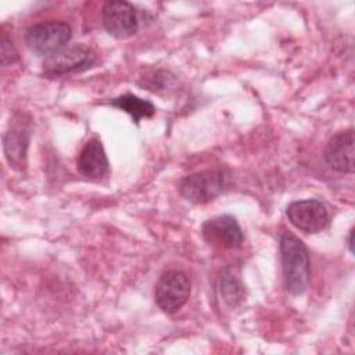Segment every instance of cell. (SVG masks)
Returning <instances> with one entry per match:
<instances>
[{"label": "cell", "mask_w": 355, "mask_h": 355, "mask_svg": "<svg viewBox=\"0 0 355 355\" xmlns=\"http://www.w3.org/2000/svg\"><path fill=\"white\" fill-rule=\"evenodd\" d=\"M279 248L286 290L293 295L304 294L311 279V261L306 247L298 237L284 232L280 236Z\"/></svg>", "instance_id": "obj_1"}, {"label": "cell", "mask_w": 355, "mask_h": 355, "mask_svg": "<svg viewBox=\"0 0 355 355\" xmlns=\"http://www.w3.org/2000/svg\"><path fill=\"white\" fill-rule=\"evenodd\" d=\"M227 184L223 169H205L184 176L179 183L180 196L193 204H205L216 198Z\"/></svg>", "instance_id": "obj_2"}, {"label": "cell", "mask_w": 355, "mask_h": 355, "mask_svg": "<svg viewBox=\"0 0 355 355\" xmlns=\"http://www.w3.org/2000/svg\"><path fill=\"white\" fill-rule=\"evenodd\" d=\"M72 37L71 26L64 21H44L32 25L25 33L28 47L36 54L50 55L68 46Z\"/></svg>", "instance_id": "obj_3"}, {"label": "cell", "mask_w": 355, "mask_h": 355, "mask_svg": "<svg viewBox=\"0 0 355 355\" xmlns=\"http://www.w3.org/2000/svg\"><path fill=\"white\" fill-rule=\"evenodd\" d=\"M96 60L94 51L87 46L72 44L47 55L43 61V72L46 76L82 72L92 68Z\"/></svg>", "instance_id": "obj_4"}, {"label": "cell", "mask_w": 355, "mask_h": 355, "mask_svg": "<svg viewBox=\"0 0 355 355\" xmlns=\"http://www.w3.org/2000/svg\"><path fill=\"white\" fill-rule=\"evenodd\" d=\"M190 297V282L186 273L172 269L161 275L155 284L154 298L158 308L165 313L180 311Z\"/></svg>", "instance_id": "obj_5"}, {"label": "cell", "mask_w": 355, "mask_h": 355, "mask_svg": "<svg viewBox=\"0 0 355 355\" xmlns=\"http://www.w3.org/2000/svg\"><path fill=\"white\" fill-rule=\"evenodd\" d=\"M286 215L295 229L306 234L322 232L329 225V211L326 205L316 198L293 201L287 205Z\"/></svg>", "instance_id": "obj_6"}, {"label": "cell", "mask_w": 355, "mask_h": 355, "mask_svg": "<svg viewBox=\"0 0 355 355\" xmlns=\"http://www.w3.org/2000/svg\"><path fill=\"white\" fill-rule=\"evenodd\" d=\"M101 22L104 29L116 39H128L139 29L135 7L123 0L105 1L101 7Z\"/></svg>", "instance_id": "obj_7"}, {"label": "cell", "mask_w": 355, "mask_h": 355, "mask_svg": "<svg viewBox=\"0 0 355 355\" xmlns=\"http://www.w3.org/2000/svg\"><path fill=\"white\" fill-rule=\"evenodd\" d=\"M201 233L207 243L222 248H237L244 240V233L232 215H219L205 220Z\"/></svg>", "instance_id": "obj_8"}, {"label": "cell", "mask_w": 355, "mask_h": 355, "mask_svg": "<svg viewBox=\"0 0 355 355\" xmlns=\"http://www.w3.org/2000/svg\"><path fill=\"white\" fill-rule=\"evenodd\" d=\"M324 161L336 172L354 173V130L336 133L326 144Z\"/></svg>", "instance_id": "obj_9"}, {"label": "cell", "mask_w": 355, "mask_h": 355, "mask_svg": "<svg viewBox=\"0 0 355 355\" xmlns=\"http://www.w3.org/2000/svg\"><path fill=\"white\" fill-rule=\"evenodd\" d=\"M29 144V128L24 118L10 122L7 132L3 136V146L7 162L15 169H22L26 164V151Z\"/></svg>", "instance_id": "obj_10"}, {"label": "cell", "mask_w": 355, "mask_h": 355, "mask_svg": "<svg viewBox=\"0 0 355 355\" xmlns=\"http://www.w3.org/2000/svg\"><path fill=\"white\" fill-rule=\"evenodd\" d=\"M78 171L87 179L98 180L108 173V158L100 139H90L78 155Z\"/></svg>", "instance_id": "obj_11"}, {"label": "cell", "mask_w": 355, "mask_h": 355, "mask_svg": "<svg viewBox=\"0 0 355 355\" xmlns=\"http://www.w3.org/2000/svg\"><path fill=\"white\" fill-rule=\"evenodd\" d=\"M110 103L112 107H116L129 114L135 123H139L141 118H151L155 114V107L151 101L130 93L115 97Z\"/></svg>", "instance_id": "obj_12"}, {"label": "cell", "mask_w": 355, "mask_h": 355, "mask_svg": "<svg viewBox=\"0 0 355 355\" xmlns=\"http://www.w3.org/2000/svg\"><path fill=\"white\" fill-rule=\"evenodd\" d=\"M219 294L229 305H237L244 298V287L229 268H225L219 276Z\"/></svg>", "instance_id": "obj_13"}, {"label": "cell", "mask_w": 355, "mask_h": 355, "mask_svg": "<svg viewBox=\"0 0 355 355\" xmlns=\"http://www.w3.org/2000/svg\"><path fill=\"white\" fill-rule=\"evenodd\" d=\"M19 60L18 51L12 46V42L7 37L6 33L1 35V65L8 67L15 64Z\"/></svg>", "instance_id": "obj_14"}, {"label": "cell", "mask_w": 355, "mask_h": 355, "mask_svg": "<svg viewBox=\"0 0 355 355\" xmlns=\"http://www.w3.org/2000/svg\"><path fill=\"white\" fill-rule=\"evenodd\" d=\"M352 234H354V229H351L349 230V233H348V236H347V245H348V248H349V251L351 252H354V245H352Z\"/></svg>", "instance_id": "obj_15"}]
</instances>
